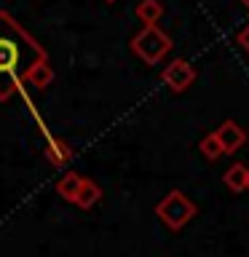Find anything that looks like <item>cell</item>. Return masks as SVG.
I'll return each mask as SVG.
<instances>
[{"label":"cell","instance_id":"9","mask_svg":"<svg viewBox=\"0 0 249 257\" xmlns=\"http://www.w3.org/2000/svg\"><path fill=\"white\" fill-rule=\"evenodd\" d=\"M134 14H137V19L148 27V24H158V19L164 16V6H161V0H140L134 8Z\"/></svg>","mask_w":249,"mask_h":257},{"label":"cell","instance_id":"6","mask_svg":"<svg viewBox=\"0 0 249 257\" xmlns=\"http://www.w3.org/2000/svg\"><path fill=\"white\" fill-rule=\"evenodd\" d=\"M22 83H30L35 88H48L54 83V67H51V62H48V56L40 59V62H35L27 72H24Z\"/></svg>","mask_w":249,"mask_h":257},{"label":"cell","instance_id":"2","mask_svg":"<svg viewBox=\"0 0 249 257\" xmlns=\"http://www.w3.org/2000/svg\"><path fill=\"white\" fill-rule=\"evenodd\" d=\"M132 51L140 56L145 64H158L172 51V38L166 35L158 24H148L132 38Z\"/></svg>","mask_w":249,"mask_h":257},{"label":"cell","instance_id":"4","mask_svg":"<svg viewBox=\"0 0 249 257\" xmlns=\"http://www.w3.org/2000/svg\"><path fill=\"white\" fill-rule=\"evenodd\" d=\"M161 80H164L172 91L182 94V91H188V86L196 80V70H193V64L188 59H174L172 64H166V67H164Z\"/></svg>","mask_w":249,"mask_h":257},{"label":"cell","instance_id":"3","mask_svg":"<svg viewBox=\"0 0 249 257\" xmlns=\"http://www.w3.org/2000/svg\"><path fill=\"white\" fill-rule=\"evenodd\" d=\"M158 220L172 230H182L193 217H196V204L185 196L182 190H169L164 198L156 204Z\"/></svg>","mask_w":249,"mask_h":257},{"label":"cell","instance_id":"12","mask_svg":"<svg viewBox=\"0 0 249 257\" xmlns=\"http://www.w3.org/2000/svg\"><path fill=\"white\" fill-rule=\"evenodd\" d=\"M198 150L204 153V156H206L209 161H217V158L222 156V148H220V142H217L214 132H209L206 137H201V142H198Z\"/></svg>","mask_w":249,"mask_h":257},{"label":"cell","instance_id":"7","mask_svg":"<svg viewBox=\"0 0 249 257\" xmlns=\"http://www.w3.org/2000/svg\"><path fill=\"white\" fill-rule=\"evenodd\" d=\"M222 182H225V188H228L230 193H244V190H249V166L233 164L228 172H225Z\"/></svg>","mask_w":249,"mask_h":257},{"label":"cell","instance_id":"14","mask_svg":"<svg viewBox=\"0 0 249 257\" xmlns=\"http://www.w3.org/2000/svg\"><path fill=\"white\" fill-rule=\"evenodd\" d=\"M241 3H244V6H246V8H249V0H241Z\"/></svg>","mask_w":249,"mask_h":257},{"label":"cell","instance_id":"1","mask_svg":"<svg viewBox=\"0 0 249 257\" xmlns=\"http://www.w3.org/2000/svg\"><path fill=\"white\" fill-rule=\"evenodd\" d=\"M46 59V48L8 11H0V102H8L35 62Z\"/></svg>","mask_w":249,"mask_h":257},{"label":"cell","instance_id":"11","mask_svg":"<svg viewBox=\"0 0 249 257\" xmlns=\"http://www.w3.org/2000/svg\"><path fill=\"white\" fill-rule=\"evenodd\" d=\"M80 185H83V177H80L78 172H67L59 182H56V193H59L64 201H75Z\"/></svg>","mask_w":249,"mask_h":257},{"label":"cell","instance_id":"5","mask_svg":"<svg viewBox=\"0 0 249 257\" xmlns=\"http://www.w3.org/2000/svg\"><path fill=\"white\" fill-rule=\"evenodd\" d=\"M214 137H217V142H220L225 156H233V153H238L246 145V132L236 123V120H222V123L214 128Z\"/></svg>","mask_w":249,"mask_h":257},{"label":"cell","instance_id":"15","mask_svg":"<svg viewBox=\"0 0 249 257\" xmlns=\"http://www.w3.org/2000/svg\"><path fill=\"white\" fill-rule=\"evenodd\" d=\"M104 3H115V0H104Z\"/></svg>","mask_w":249,"mask_h":257},{"label":"cell","instance_id":"8","mask_svg":"<svg viewBox=\"0 0 249 257\" xmlns=\"http://www.w3.org/2000/svg\"><path fill=\"white\" fill-rule=\"evenodd\" d=\"M99 198H102V188H99L94 180L83 177V185H80V190H78V196H75V201H72V204L80 206V209H91Z\"/></svg>","mask_w":249,"mask_h":257},{"label":"cell","instance_id":"10","mask_svg":"<svg viewBox=\"0 0 249 257\" xmlns=\"http://www.w3.org/2000/svg\"><path fill=\"white\" fill-rule=\"evenodd\" d=\"M46 156H48V161H51L54 166H64V164H67V161L72 158V150H70V145H67V142H62V140H56V137L48 134Z\"/></svg>","mask_w":249,"mask_h":257},{"label":"cell","instance_id":"13","mask_svg":"<svg viewBox=\"0 0 249 257\" xmlns=\"http://www.w3.org/2000/svg\"><path fill=\"white\" fill-rule=\"evenodd\" d=\"M238 43H241V48H244V51L249 54V24L238 32Z\"/></svg>","mask_w":249,"mask_h":257}]
</instances>
